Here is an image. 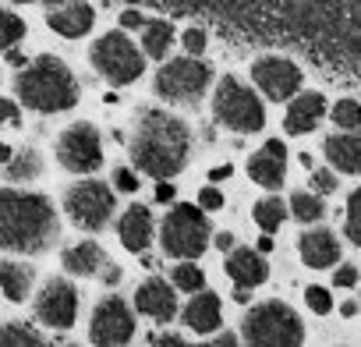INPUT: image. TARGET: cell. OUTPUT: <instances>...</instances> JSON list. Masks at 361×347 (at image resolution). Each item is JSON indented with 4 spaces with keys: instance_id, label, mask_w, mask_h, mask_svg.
Instances as JSON below:
<instances>
[{
    "instance_id": "6da1fadb",
    "label": "cell",
    "mask_w": 361,
    "mask_h": 347,
    "mask_svg": "<svg viewBox=\"0 0 361 347\" xmlns=\"http://www.w3.org/2000/svg\"><path fill=\"white\" fill-rule=\"evenodd\" d=\"M188 145H192V135H188L185 121H177L166 110H145L135 128L131 159L145 178L163 181V178H173V174L185 170Z\"/></svg>"
},
{
    "instance_id": "7a4b0ae2",
    "label": "cell",
    "mask_w": 361,
    "mask_h": 347,
    "mask_svg": "<svg viewBox=\"0 0 361 347\" xmlns=\"http://www.w3.org/2000/svg\"><path fill=\"white\" fill-rule=\"evenodd\" d=\"M54 202L32 192H0V248L36 255L57 238Z\"/></svg>"
},
{
    "instance_id": "3957f363",
    "label": "cell",
    "mask_w": 361,
    "mask_h": 347,
    "mask_svg": "<svg viewBox=\"0 0 361 347\" xmlns=\"http://www.w3.org/2000/svg\"><path fill=\"white\" fill-rule=\"evenodd\" d=\"M18 99L29 106V110H39V114H64L78 103V82L71 75V68L61 61V57H36L22 75H18Z\"/></svg>"
},
{
    "instance_id": "277c9868",
    "label": "cell",
    "mask_w": 361,
    "mask_h": 347,
    "mask_svg": "<svg viewBox=\"0 0 361 347\" xmlns=\"http://www.w3.org/2000/svg\"><path fill=\"white\" fill-rule=\"evenodd\" d=\"M241 336L252 347H298L305 340V326L283 301H262L245 315Z\"/></svg>"
},
{
    "instance_id": "5b68a950",
    "label": "cell",
    "mask_w": 361,
    "mask_h": 347,
    "mask_svg": "<svg viewBox=\"0 0 361 347\" xmlns=\"http://www.w3.org/2000/svg\"><path fill=\"white\" fill-rule=\"evenodd\" d=\"M159 241H163V252L173 255V259H199V255L209 248V220H206V209H202V206H192V202L173 206V209L163 217Z\"/></svg>"
},
{
    "instance_id": "8992f818",
    "label": "cell",
    "mask_w": 361,
    "mask_h": 347,
    "mask_svg": "<svg viewBox=\"0 0 361 347\" xmlns=\"http://www.w3.org/2000/svg\"><path fill=\"white\" fill-rule=\"evenodd\" d=\"M92 68L110 82V85H131L145 71V54L124 36V32H106L92 47Z\"/></svg>"
},
{
    "instance_id": "52a82bcc",
    "label": "cell",
    "mask_w": 361,
    "mask_h": 347,
    "mask_svg": "<svg viewBox=\"0 0 361 347\" xmlns=\"http://www.w3.org/2000/svg\"><path fill=\"white\" fill-rule=\"evenodd\" d=\"M213 110L234 131H262V124H266V110H262L259 96L248 85H241L238 78H231V75L216 85Z\"/></svg>"
},
{
    "instance_id": "ba28073f",
    "label": "cell",
    "mask_w": 361,
    "mask_h": 347,
    "mask_svg": "<svg viewBox=\"0 0 361 347\" xmlns=\"http://www.w3.org/2000/svg\"><path fill=\"white\" fill-rule=\"evenodd\" d=\"M64 209L82 231H103L117 209V199H114L110 185H103V181H78L68 188Z\"/></svg>"
},
{
    "instance_id": "9c48e42d",
    "label": "cell",
    "mask_w": 361,
    "mask_h": 347,
    "mask_svg": "<svg viewBox=\"0 0 361 347\" xmlns=\"http://www.w3.org/2000/svg\"><path fill=\"white\" fill-rule=\"evenodd\" d=\"M209 68L195 57H177V61H166L159 71H156V92L166 99V103H185V99H199L206 89H209Z\"/></svg>"
},
{
    "instance_id": "30bf717a",
    "label": "cell",
    "mask_w": 361,
    "mask_h": 347,
    "mask_svg": "<svg viewBox=\"0 0 361 347\" xmlns=\"http://www.w3.org/2000/svg\"><path fill=\"white\" fill-rule=\"evenodd\" d=\"M57 159L71 174H92L103 163V138L92 124H71L57 142Z\"/></svg>"
},
{
    "instance_id": "8fae6325",
    "label": "cell",
    "mask_w": 361,
    "mask_h": 347,
    "mask_svg": "<svg viewBox=\"0 0 361 347\" xmlns=\"http://www.w3.org/2000/svg\"><path fill=\"white\" fill-rule=\"evenodd\" d=\"M89 336L99 347H121V343H128L135 336V315H131V308L121 298H114V294L103 298L96 305V312H92Z\"/></svg>"
},
{
    "instance_id": "7c38bea8",
    "label": "cell",
    "mask_w": 361,
    "mask_h": 347,
    "mask_svg": "<svg viewBox=\"0 0 361 347\" xmlns=\"http://www.w3.org/2000/svg\"><path fill=\"white\" fill-rule=\"evenodd\" d=\"M36 315L50 329H71L78 319V291L68 280H50L36 298Z\"/></svg>"
},
{
    "instance_id": "4fadbf2b",
    "label": "cell",
    "mask_w": 361,
    "mask_h": 347,
    "mask_svg": "<svg viewBox=\"0 0 361 347\" xmlns=\"http://www.w3.org/2000/svg\"><path fill=\"white\" fill-rule=\"evenodd\" d=\"M252 82L269 99H290L301 85V71H298V64H290L283 57H262L252 64Z\"/></svg>"
},
{
    "instance_id": "5bb4252c",
    "label": "cell",
    "mask_w": 361,
    "mask_h": 347,
    "mask_svg": "<svg viewBox=\"0 0 361 347\" xmlns=\"http://www.w3.org/2000/svg\"><path fill=\"white\" fill-rule=\"evenodd\" d=\"M248 174L252 181L262 188H280L287 178V145L280 138H269L252 159H248Z\"/></svg>"
},
{
    "instance_id": "9a60e30c",
    "label": "cell",
    "mask_w": 361,
    "mask_h": 347,
    "mask_svg": "<svg viewBox=\"0 0 361 347\" xmlns=\"http://www.w3.org/2000/svg\"><path fill=\"white\" fill-rule=\"evenodd\" d=\"M135 308H138L142 315L156 319V322H170V319L177 315V294H173V284H166V280H159V276L145 280V284L135 291Z\"/></svg>"
},
{
    "instance_id": "2e32d148",
    "label": "cell",
    "mask_w": 361,
    "mask_h": 347,
    "mask_svg": "<svg viewBox=\"0 0 361 347\" xmlns=\"http://www.w3.org/2000/svg\"><path fill=\"white\" fill-rule=\"evenodd\" d=\"M47 25L57 36H64V39H78V36H85L96 25V11H92V4H85V0H68V4L50 8Z\"/></svg>"
},
{
    "instance_id": "e0dca14e",
    "label": "cell",
    "mask_w": 361,
    "mask_h": 347,
    "mask_svg": "<svg viewBox=\"0 0 361 347\" xmlns=\"http://www.w3.org/2000/svg\"><path fill=\"white\" fill-rule=\"evenodd\" d=\"M117 234H121V245L128 252H145L152 245V213L145 206H128L121 224H117Z\"/></svg>"
},
{
    "instance_id": "ac0fdd59",
    "label": "cell",
    "mask_w": 361,
    "mask_h": 347,
    "mask_svg": "<svg viewBox=\"0 0 361 347\" xmlns=\"http://www.w3.org/2000/svg\"><path fill=\"white\" fill-rule=\"evenodd\" d=\"M298 252H301L305 266H312V269H326V266H333V262L340 259L336 234L326 231V227H319V231H305L301 241H298Z\"/></svg>"
},
{
    "instance_id": "d6986e66",
    "label": "cell",
    "mask_w": 361,
    "mask_h": 347,
    "mask_svg": "<svg viewBox=\"0 0 361 347\" xmlns=\"http://www.w3.org/2000/svg\"><path fill=\"white\" fill-rule=\"evenodd\" d=\"M227 276L238 284V287H259L269 280V266L262 259V252H252V248H231V259H227Z\"/></svg>"
},
{
    "instance_id": "ffe728a7",
    "label": "cell",
    "mask_w": 361,
    "mask_h": 347,
    "mask_svg": "<svg viewBox=\"0 0 361 347\" xmlns=\"http://www.w3.org/2000/svg\"><path fill=\"white\" fill-rule=\"evenodd\" d=\"M220 319H224L220 298L213 291H192V301L185 308V326L195 333H213V329H220Z\"/></svg>"
},
{
    "instance_id": "44dd1931",
    "label": "cell",
    "mask_w": 361,
    "mask_h": 347,
    "mask_svg": "<svg viewBox=\"0 0 361 347\" xmlns=\"http://www.w3.org/2000/svg\"><path fill=\"white\" fill-rule=\"evenodd\" d=\"M322 110H326V99H322L319 92H305V96H298V99L287 106L283 124H287L290 135H308V131H315V124L322 121Z\"/></svg>"
},
{
    "instance_id": "7402d4cb",
    "label": "cell",
    "mask_w": 361,
    "mask_h": 347,
    "mask_svg": "<svg viewBox=\"0 0 361 347\" xmlns=\"http://www.w3.org/2000/svg\"><path fill=\"white\" fill-rule=\"evenodd\" d=\"M326 159L340 174H361V135H354V131L329 135L326 138Z\"/></svg>"
},
{
    "instance_id": "603a6c76",
    "label": "cell",
    "mask_w": 361,
    "mask_h": 347,
    "mask_svg": "<svg viewBox=\"0 0 361 347\" xmlns=\"http://www.w3.org/2000/svg\"><path fill=\"white\" fill-rule=\"evenodd\" d=\"M32 266L25 262H15V259H0V291L8 294V301H25L29 291H32Z\"/></svg>"
},
{
    "instance_id": "cb8c5ba5",
    "label": "cell",
    "mask_w": 361,
    "mask_h": 347,
    "mask_svg": "<svg viewBox=\"0 0 361 347\" xmlns=\"http://www.w3.org/2000/svg\"><path fill=\"white\" fill-rule=\"evenodd\" d=\"M103 262H106V255L96 241H82V245H71L64 252V269L75 273V276H92V273L103 269Z\"/></svg>"
},
{
    "instance_id": "d4e9b609",
    "label": "cell",
    "mask_w": 361,
    "mask_h": 347,
    "mask_svg": "<svg viewBox=\"0 0 361 347\" xmlns=\"http://www.w3.org/2000/svg\"><path fill=\"white\" fill-rule=\"evenodd\" d=\"M170 43H173V25L170 22H145L142 25V54L145 57L163 61L166 50H170Z\"/></svg>"
},
{
    "instance_id": "484cf974",
    "label": "cell",
    "mask_w": 361,
    "mask_h": 347,
    "mask_svg": "<svg viewBox=\"0 0 361 347\" xmlns=\"http://www.w3.org/2000/svg\"><path fill=\"white\" fill-rule=\"evenodd\" d=\"M252 217H255V224L266 231V234H273V231H280V224L287 220V206L276 199V195H269V199H262V202H255V209H252Z\"/></svg>"
},
{
    "instance_id": "4316f807",
    "label": "cell",
    "mask_w": 361,
    "mask_h": 347,
    "mask_svg": "<svg viewBox=\"0 0 361 347\" xmlns=\"http://www.w3.org/2000/svg\"><path fill=\"white\" fill-rule=\"evenodd\" d=\"M43 336L29 322H8L0 326V347H39Z\"/></svg>"
},
{
    "instance_id": "83f0119b",
    "label": "cell",
    "mask_w": 361,
    "mask_h": 347,
    "mask_svg": "<svg viewBox=\"0 0 361 347\" xmlns=\"http://www.w3.org/2000/svg\"><path fill=\"white\" fill-rule=\"evenodd\" d=\"M39 170H43V163H39V152L36 149H25L15 159H8V178L11 181H32V178H39Z\"/></svg>"
},
{
    "instance_id": "f1b7e54d",
    "label": "cell",
    "mask_w": 361,
    "mask_h": 347,
    "mask_svg": "<svg viewBox=\"0 0 361 347\" xmlns=\"http://www.w3.org/2000/svg\"><path fill=\"white\" fill-rule=\"evenodd\" d=\"M290 213L301 224H315V220H322V199L319 195H308V192H298L290 199Z\"/></svg>"
},
{
    "instance_id": "f546056e",
    "label": "cell",
    "mask_w": 361,
    "mask_h": 347,
    "mask_svg": "<svg viewBox=\"0 0 361 347\" xmlns=\"http://www.w3.org/2000/svg\"><path fill=\"white\" fill-rule=\"evenodd\" d=\"M173 287H177V291H188V294H192V291H202V287H206V273H202L192 259H185V262L173 269Z\"/></svg>"
},
{
    "instance_id": "4dcf8cb0",
    "label": "cell",
    "mask_w": 361,
    "mask_h": 347,
    "mask_svg": "<svg viewBox=\"0 0 361 347\" xmlns=\"http://www.w3.org/2000/svg\"><path fill=\"white\" fill-rule=\"evenodd\" d=\"M22 36H25V22L18 15H11V11H0V50L15 47Z\"/></svg>"
},
{
    "instance_id": "1f68e13d",
    "label": "cell",
    "mask_w": 361,
    "mask_h": 347,
    "mask_svg": "<svg viewBox=\"0 0 361 347\" xmlns=\"http://www.w3.org/2000/svg\"><path fill=\"white\" fill-rule=\"evenodd\" d=\"M333 121H336L343 131L361 128V103H354V99H340V103L333 106Z\"/></svg>"
},
{
    "instance_id": "d6a6232c",
    "label": "cell",
    "mask_w": 361,
    "mask_h": 347,
    "mask_svg": "<svg viewBox=\"0 0 361 347\" xmlns=\"http://www.w3.org/2000/svg\"><path fill=\"white\" fill-rule=\"evenodd\" d=\"M347 238L361 248V188H354V195L347 199Z\"/></svg>"
},
{
    "instance_id": "836d02e7",
    "label": "cell",
    "mask_w": 361,
    "mask_h": 347,
    "mask_svg": "<svg viewBox=\"0 0 361 347\" xmlns=\"http://www.w3.org/2000/svg\"><path fill=\"white\" fill-rule=\"evenodd\" d=\"M305 301H308V308H312L315 315H326V312L333 308V298H329L326 287H308V291H305Z\"/></svg>"
},
{
    "instance_id": "e575fe53",
    "label": "cell",
    "mask_w": 361,
    "mask_h": 347,
    "mask_svg": "<svg viewBox=\"0 0 361 347\" xmlns=\"http://www.w3.org/2000/svg\"><path fill=\"white\" fill-rule=\"evenodd\" d=\"M114 188H121V192H138V178H135V170H128V166H117L114 170Z\"/></svg>"
},
{
    "instance_id": "d590c367",
    "label": "cell",
    "mask_w": 361,
    "mask_h": 347,
    "mask_svg": "<svg viewBox=\"0 0 361 347\" xmlns=\"http://www.w3.org/2000/svg\"><path fill=\"white\" fill-rule=\"evenodd\" d=\"M180 43H185V50H188L192 57H199V54L206 50V32H202V29H188L185 36H180Z\"/></svg>"
},
{
    "instance_id": "8d00e7d4",
    "label": "cell",
    "mask_w": 361,
    "mask_h": 347,
    "mask_svg": "<svg viewBox=\"0 0 361 347\" xmlns=\"http://www.w3.org/2000/svg\"><path fill=\"white\" fill-rule=\"evenodd\" d=\"M199 206H202L206 213H213V209H224V192H220V188H202V195H199Z\"/></svg>"
},
{
    "instance_id": "74e56055",
    "label": "cell",
    "mask_w": 361,
    "mask_h": 347,
    "mask_svg": "<svg viewBox=\"0 0 361 347\" xmlns=\"http://www.w3.org/2000/svg\"><path fill=\"white\" fill-rule=\"evenodd\" d=\"M312 185H315L322 195H329V192L336 188V178H333L329 170H315V174H312Z\"/></svg>"
},
{
    "instance_id": "f35d334b",
    "label": "cell",
    "mask_w": 361,
    "mask_h": 347,
    "mask_svg": "<svg viewBox=\"0 0 361 347\" xmlns=\"http://www.w3.org/2000/svg\"><path fill=\"white\" fill-rule=\"evenodd\" d=\"M333 280H336V287H354V284H357V269H354V266H340V269L333 273Z\"/></svg>"
},
{
    "instance_id": "ab89813d",
    "label": "cell",
    "mask_w": 361,
    "mask_h": 347,
    "mask_svg": "<svg viewBox=\"0 0 361 347\" xmlns=\"http://www.w3.org/2000/svg\"><path fill=\"white\" fill-rule=\"evenodd\" d=\"M18 124V103L15 99H0V124Z\"/></svg>"
},
{
    "instance_id": "60d3db41",
    "label": "cell",
    "mask_w": 361,
    "mask_h": 347,
    "mask_svg": "<svg viewBox=\"0 0 361 347\" xmlns=\"http://www.w3.org/2000/svg\"><path fill=\"white\" fill-rule=\"evenodd\" d=\"M145 22H149V18H145L142 11H124V15H121V29H142Z\"/></svg>"
},
{
    "instance_id": "b9f144b4",
    "label": "cell",
    "mask_w": 361,
    "mask_h": 347,
    "mask_svg": "<svg viewBox=\"0 0 361 347\" xmlns=\"http://www.w3.org/2000/svg\"><path fill=\"white\" fill-rule=\"evenodd\" d=\"M121 276H124V273H121L117 262H103V284H106V287H110V284H121Z\"/></svg>"
},
{
    "instance_id": "7bdbcfd3",
    "label": "cell",
    "mask_w": 361,
    "mask_h": 347,
    "mask_svg": "<svg viewBox=\"0 0 361 347\" xmlns=\"http://www.w3.org/2000/svg\"><path fill=\"white\" fill-rule=\"evenodd\" d=\"M173 195H177V188L170 185V178H163V181L156 185V199H159V202H170Z\"/></svg>"
},
{
    "instance_id": "ee69618b",
    "label": "cell",
    "mask_w": 361,
    "mask_h": 347,
    "mask_svg": "<svg viewBox=\"0 0 361 347\" xmlns=\"http://www.w3.org/2000/svg\"><path fill=\"white\" fill-rule=\"evenodd\" d=\"M231 174H234V166H231V163H224V166H213V170H209V181H213V185H216V181H227Z\"/></svg>"
},
{
    "instance_id": "f6af8a7d",
    "label": "cell",
    "mask_w": 361,
    "mask_h": 347,
    "mask_svg": "<svg viewBox=\"0 0 361 347\" xmlns=\"http://www.w3.org/2000/svg\"><path fill=\"white\" fill-rule=\"evenodd\" d=\"M216 248H220V252H231V248H234V234H231V231L216 234Z\"/></svg>"
},
{
    "instance_id": "bcb514c9",
    "label": "cell",
    "mask_w": 361,
    "mask_h": 347,
    "mask_svg": "<svg viewBox=\"0 0 361 347\" xmlns=\"http://www.w3.org/2000/svg\"><path fill=\"white\" fill-rule=\"evenodd\" d=\"M234 343H238V336H231V333H224V336L213 340V347H234Z\"/></svg>"
},
{
    "instance_id": "7dc6e473",
    "label": "cell",
    "mask_w": 361,
    "mask_h": 347,
    "mask_svg": "<svg viewBox=\"0 0 361 347\" xmlns=\"http://www.w3.org/2000/svg\"><path fill=\"white\" fill-rule=\"evenodd\" d=\"M259 252H273V238L262 231V238H259Z\"/></svg>"
},
{
    "instance_id": "c3c4849f",
    "label": "cell",
    "mask_w": 361,
    "mask_h": 347,
    "mask_svg": "<svg viewBox=\"0 0 361 347\" xmlns=\"http://www.w3.org/2000/svg\"><path fill=\"white\" fill-rule=\"evenodd\" d=\"M156 343H170V347H180L185 340H180V336H156Z\"/></svg>"
},
{
    "instance_id": "681fc988",
    "label": "cell",
    "mask_w": 361,
    "mask_h": 347,
    "mask_svg": "<svg viewBox=\"0 0 361 347\" xmlns=\"http://www.w3.org/2000/svg\"><path fill=\"white\" fill-rule=\"evenodd\" d=\"M340 312L350 319V315H357V305H354V301H343V305H340Z\"/></svg>"
},
{
    "instance_id": "f907efd6",
    "label": "cell",
    "mask_w": 361,
    "mask_h": 347,
    "mask_svg": "<svg viewBox=\"0 0 361 347\" xmlns=\"http://www.w3.org/2000/svg\"><path fill=\"white\" fill-rule=\"evenodd\" d=\"M11 159V145H0V163H8Z\"/></svg>"
},
{
    "instance_id": "816d5d0a",
    "label": "cell",
    "mask_w": 361,
    "mask_h": 347,
    "mask_svg": "<svg viewBox=\"0 0 361 347\" xmlns=\"http://www.w3.org/2000/svg\"><path fill=\"white\" fill-rule=\"evenodd\" d=\"M47 8H57V4H68V0H43Z\"/></svg>"
},
{
    "instance_id": "f5cc1de1",
    "label": "cell",
    "mask_w": 361,
    "mask_h": 347,
    "mask_svg": "<svg viewBox=\"0 0 361 347\" xmlns=\"http://www.w3.org/2000/svg\"><path fill=\"white\" fill-rule=\"evenodd\" d=\"M15 4H29V0H15Z\"/></svg>"
}]
</instances>
